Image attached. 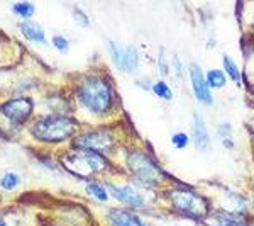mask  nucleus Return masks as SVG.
<instances>
[{"mask_svg": "<svg viewBox=\"0 0 254 226\" xmlns=\"http://www.w3.org/2000/svg\"><path fill=\"white\" fill-rule=\"evenodd\" d=\"M107 187L110 189L112 196L121 201V203H124L130 208H144V197L139 194L136 189L129 186H116V184H107Z\"/></svg>", "mask_w": 254, "mask_h": 226, "instance_id": "nucleus-10", "label": "nucleus"}, {"mask_svg": "<svg viewBox=\"0 0 254 226\" xmlns=\"http://www.w3.org/2000/svg\"><path fill=\"white\" fill-rule=\"evenodd\" d=\"M19 29L22 32L24 36H26L29 41H34V43H41V44H46V36H44L43 29H41V26L34 22H27V20H24V22L19 24Z\"/></svg>", "mask_w": 254, "mask_h": 226, "instance_id": "nucleus-13", "label": "nucleus"}, {"mask_svg": "<svg viewBox=\"0 0 254 226\" xmlns=\"http://www.w3.org/2000/svg\"><path fill=\"white\" fill-rule=\"evenodd\" d=\"M191 136H193V143L198 150L205 151L208 146H210V138H208L205 122H203V117L200 116L198 113L193 114V126H191Z\"/></svg>", "mask_w": 254, "mask_h": 226, "instance_id": "nucleus-12", "label": "nucleus"}, {"mask_svg": "<svg viewBox=\"0 0 254 226\" xmlns=\"http://www.w3.org/2000/svg\"><path fill=\"white\" fill-rule=\"evenodd\" d=\"M107 220L110 226H146L141 221V218L132 215L130 211H126V209H110Z\"/></svg>", "mask_w": 254, "mask_h": 226, "instance_id": "nucleus-11", "label": "nucleus"}, {"mask_svg": "<svg viewBox=\"0 0 254 226\" xmlns=\"http://www.w3.org/2000/svg\"><path fill=\"white\" fill-rule=\"evenodd\" d=\"M166 196L173 209L182 213L183 216L191 218V220H205L210 213L208 201L203 196H200L198 192H195L193 189L175 187L170 189Z\"/></svg>", "mask_w": 254, "mask_h": 226, "instance_id": "nucleus-3", "label": "nucleus"}, {"mask_svg": "<svg viewBox=\"0 0 254 226\" xmlns=\"http://www.w3.org/2000/svg\"><path fill=\"white\" fill-rule=\"evenodd\" d=\"M107 158L97 151L90 150H69L63 157V165L68 172L78 177H92L107 168Z\"/></svg>", "mask_w": 254, "mask_h": 226, "instance_id": "nucleus-4", "label": "nucleus"}, {"mask_svg": "<svg viewBox=\"0 0 254 226\" xmlns=\"http://www.w3.org/2000/svg\"><path fill=\"white\" fill-rule=\"evenodd\" d=\"M212 218H214L212 226H244L243 218L227 211H217Z\"/></svg>", "mask_w": 254, "mask_h": 226, "instance_id": "nucleus-14", "label": "nucleus"}, {"mask_svg": "<svg viewBox=\"0 0 254 226\" xmlns=\"http://www.w3.org/2000/svg\"><path fill=\"white\" fill-rule=\"evenodd\" d=\"M126 165L130 174L134 175V179L144 186H158L163 180L161 168L154 163L153 158H149L142 151H130L127 155Z\"/></svg>", "mask_w": 254, "mask_h": 226, "instance_id": "nucleus-5", "label": "nucleus"}, {"mask_svg": "<svg viewBox=\"0 0 254 226\" xmlns=\"http://www.w3.org/2000/svg\"><path fill=\"white\" fill-rule=\"evenodd\" d=\"M151 89H153L154 96H158L159 99H165V101H171L173 99V92H171V89L168 87L165 80H158Z\"/></svg>", "mask_w": 254, "mask_h": 226, "instance_id": "nucleus-17", "label": "nucleus"}, {"mask_svg": "<svg viewBox=\"0 0 254 226\" xmlns=\"http://www.w3.org/2000/svg\"><path fill=\"white\" fill-rule=\"evenodd\" d=\"M0 226H7V223H5V221L2 220V218H0Z\"/></svg>", "mask_w": 254, "mask_h": 226, "instance_id": "nucleus-27", "label": "nucleus"}, {"mask_svg": "<svg viewBox=\"0 0 254 226\" xmlns=\"http://www.w3.org/2000/svg\"><path fill=\"white\" fill-rule=\"evenodd\" d=\"M109 51H110V58H112L114 65L126 73H132L136 72L139 67V53L136 48L132 46H119V44L109 43Z\"/></svg>", "mask_w": 254, "mask_h": 226, "instance_id": "nucleus-8", "label": "nucleus"}, {"mask_svg": "<svg viewBox=\"0 0 254 226\" xmlns=\"http://www.w3.org/2000/svg\"><path fill=\"white\" fill-rule=\"evenodd\" d=\"M173 68H175L176 77L182 80L183 79V65H182V60H180L178 56H175V58H173Z\"/></svg>", "mask_w": 254, "mask_h": 226, "instance_id": "nucleus-24", "label": "nucleus"}, {"mask_svg": "<svg viewBox=\"0 0 254 226\" xmlns=\"http://www.w3.org/2000/svg\"><path fill=\"white\" fill-rule=\"evenodd\" d=\"M78 129V122L64 114H48L36 119L31 126V134L44 143H60L71 138Z\"/></svg>", "mask_w": 254, "mask_h": 226, "instance_id": "nucleus-2", "label": "nucleus"}, {"mask_svg": "<svg viewBox=\"0 0 254 226\" xmlns=\"http://www.w3.org/2000/svg\"><path fill=\"white\" fill-rule=\"evenodd\" d=\"M78 99L88 113L102 116L112 109L114 92L107 80L98 75H88L78 85Z\"/></svg>", "mask_w": 254, "mask_h": 226, "instance_id": "nucleus-1", "label": "nucleus"}, {"mask_svg": "<svg viewBox=\"0 0 254 226\" xmlns=\"http://www.w3.org/2000/svg\"><path fill=\"white\" fill-rule=\"evenodd\" d=\"M205 79L210 89H222L225 85V75L220 70H210V72H207Z\"/></svg>", "mask_w": 254, "mask_h": 226, "instance_id": "nucleus-16", "label": "nucleus"}, {"mask_svg": "<svg viewBox=\"0 0 254 226\" xmlns=\"http://www.w3.org/2000/svg\"><path fill=\"white\" fill-rule=\"evenodd\" d=\"M73 12H75V19L76 20H81V24H83V26H87V24H88V19H87V15H85L83 14V12H81L80 9H75V10H73Z\"/></svg>", "mask_w": 254, "mask_h": 226, "instance_id": "nucleus-26", "label": "nucleus"}, {"mask_svg": "<svg viewBox=\"0 0 254 226\" xmlns=\"http://www.w3.org/2000/svg\"><path fill=\"white\" fill-rule=\"evenodd\" d=\"M75 145L81 150L90 151H110L114 148V136L105 129H93L75 138Z\"/></svg>", "mask_w": 254, "mask_h": 226, "instance_id": "nucleus-6", "label": "nucleus"}, {"mask_svg": "<svg viewBox=\"0 0 254 226\" xmlns=\"http://www.w3.org/2000/svg\"><path fill=\"white\" fill-rule=\"evenodd\" d=\"M32 109H34V102H32L31 97L9 99V101L0 106V113L9 119L10 122H14V124L26 122L32 114Z\"/></svg>", "mask_w": 254, "mask_h": 226, "instance_id": "nucleus-7", "label": "nucleus"}, {"mask_svg": "<svg viewBox=\"0 0 254 226\" xmlns=\"http://www.w3.org/2000/svg\"><path fill=\"white\" fill-rule=\"evenodd\" d=\"M217 134L222 138V141H224V139H232V126H231V122H227V121L220 122V124L217 126Z\"/></svg>", "mask_w": 254, "mask_h": 226, "instance_id": "nucleus-22", "label": "nucleus"}, {"mask_svg": "<svg viewBox=\"0 0 254 226\" xmlns=\"http://www.w3.org/2000/svg\"><path fill=\"white\" fill-rule=\"evenodd\" d=\"M190 79H191V87H193L195 97L196 101H200L202 104H214V97L210 94V87L207 84V79L203 75L202 68L198 67L196 63L190 65Z\"/></svg>", "mask_w": 254, "mask_h": 226, "instance_id": "nucleus-9", "label": "nucleus"}, {"mask_svg": "<svg viewBox=\"0 0 254 226\" xmlns=\"http://www.w3.org/2000/svg\"><path fill=\"white\" fill-rule=\"evenodd\" d=\"M12 9H14L15 14L24 19H29L31 15L34 14V5H32L31 2H17L12 5Z\"/></svg>", "mask_w": 254, "mask_h": 226, "instance_id": "nucleus-18", "label": "nucleus"}, {"mask_svg": "<svg viewBox=\"0 0 254 226\" xmlns=\"http://www.w3.org/2000/svg\"><path fill=\"white\" fill-rule=\"evenodd\" d=\"M19 175L14 174V172H7V174L2 175V179H0V186L2 189H5V191H12V189H15L19 186Z\"/></svg>", "mask_w": 254, "mask_h": 226, "instance_id": "nucleus-19", "label": "nucleus"}, {"mask_svg": "<svg viewBox=\"0 0 254 226\" xmlns=\"http://www.w3.org/2000/svg\"><path fill=\"white\" fill-rule=\"evenodd\" d=\"M88 192L92 196H95L100 203H105V201L109 199V192L105 191V187H102L100 184H97V182H92V184H88Z\"/></svg>", "mask_w": 254, "mask_h": 226, "instance_id": "nucleus-20", "label": "nucleus"}, {"mask_svg": "<svg viewBox=\"0 0 254 226\" xmlns=\"http://www.w3.org/2000/svg\"><path fill=\"white\" fill-rule=\"evenodd\" d=\"M158 67H159V70H161L163 75H168V73H170V65L166 63L165 55H159V58H158Z\"/></svg>", "mask_w": 254, "mask_h": 226, "instance_id": "nucleus-25", "label": "nucleus"}, {"mask_svg": "<svg viewBox=\"0 0 254 226\" xmlns=\"http://www.w3.org/2000/svg\"><path fill=\"white\" fill-rule=\"evenodd\" d=\"M222 63H224V70L227 72V75L234 80L236 85H241V70L239 67L236 65V61L231 58V56L225 55L222 58Z\"/></svg>", "mask_w": 254, "mask_h": 226, "instance_id": "nucleus-15", "label": "nucleus"}, {"mask_svg": "<svg viewBox=\"0 0 254 226\" xmlns=\"http://www.w3.org/2000/svg\"><path fill=\"white\" fill-rule=\"evenodd\" d=\"M188 143H190V136H188L187 133H175L173 136H171V145H173L176 150L187 148Z\"/></svg>", "mask_w": 254, "mask_h": 226, "instance_id": "nucleus-21", "label": "nucleus"}, {"mask_svg": "<svg viewBox=\"0 0 254 226\" xmlns=\"http://www.w3.org/2000/svg\"><path fill=\"white\" fill-rule=\"evenodd\" d=\"M53 44H55V48L61 53L68 51V48H69V43L64 36H53Z\"/></svg>", "mask_w": 254, "mask_h": 226, "instance_id": "nucleus-23", "label": "nucleus"}]
</instances>
